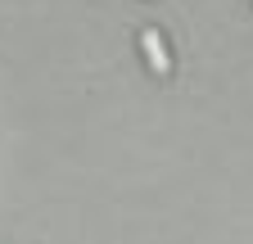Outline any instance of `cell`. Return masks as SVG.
I'll use <instances>...</instances> for the list:
<instances>
[{"label": "cell", "instance_id": "6da1fadb", "mask_svg": "<svg viewBox=\"0 0 253 244\" xmlns=\"http://www.w3.org/2000/svg\"><path fill=\"white\" fill-rule=\"evenodd\" d=\"M140 45H145V59H149V68L158 73V77H168V50H163V37L154 32H140Z\"/></svg>", "mask_w": 253, "mask_h": 244}]
</instances>
